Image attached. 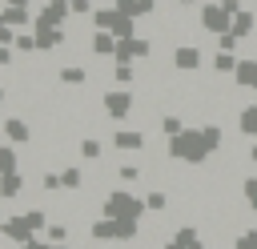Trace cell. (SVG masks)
Listing matches in <instances>:
<instances>
[{
    "instance_id": "obj_1",
    "label": "cell",
    "mask_w": 257,
    "mask_h": 249,
    "mask_svg": "<svg viewBox=\"0 0 257 249\" xmlns=\"http://www.w3.org/2000/svg\"><path fill=\"white\" fill-rule=\"evenodd\" d=\"M169 157L181 161V165H205V161L213 157V145H209V137H205V125L169 137Z\"/></svg>"
},
{
    "instance_id": "obj_2",
    "label": "cell",
    "mask_w": 257,
    "mask_h": 249,
    "mask_svg": "<svg viewBox=\"0 0 257 249\" xmlns=\"http://www.w3.org/2000/svg\"><path fill=\"white\" fill-rule=\"evenodd\" d=\"M100 213H104V217H133V221H141V217L149 213V205H145V197H137V193H128V189H112V193L104 197Z\"/></svg>"
},
{
    "instance_id": "obj_3",
    "label": "cell",
    "mask_w": 257,
    "mask_h": 249,
    "mask_svg": "<svg viewBox=\"0 0 257 249\" xmlns=\"http://www.w3.org/2000/svg\"><path fill=\"white\" fill-rule=\"evenodd\" d=\"M100 104H104V116L108 120H116V125H124L128 120V112L137 108V96H133V88H108L104 96H100Z\"/></svg>"
},
{
    "instance_id": "obj_4",
    "label": "cell",
    "mask_w": 257,
    "mask_h": 249,
    "mask_svg": "<svg viewBox=\"0 0 257 249\" xmlns=\"http://www.w3.org/2000/svg\"><path fill=\"white\" fill-rule=\"evenodd\" d=\"M201 28L209 32V36H221V32H229L233 28V12L217 0V4H205L201 8Z\"/></svg>"
},
{
    "instance_id": "obj_5",
    "label": "cell",
    "mask_w": 257,
    "mask_h": 249,
    "mask_svg": "<svg viewBox=\"0 0 257 249\" xmlns=\"http://www.w3.org/2000/svg\"><path fill=\"white\" fill-rule=\"evenodd\" d=\"M153 56V40L149 36H124L116 40V56L112 60H149Z\"/></svg>"
},
{
    "instance_id": "obj_6",
    "label": "cell",
    "mask_w": 257,
    "mask_h": 249,
    "mask_svg": "<svg viewBox=\"0 0 257 249\" xmlns=\"http://www.w3.org/2000/svg\"><path fill=\"white\" fill-rule=\"evenodd\" d=\"M88 52H92L96 60L116 56V36H112L108 28H92V32H88Z\"/></svg>"
},
{
    "instance_id": "obj_7",
    "label": "cell",
    "mask_w": 257,
    "mask_h": 249,
    "mask_svg": "<svg viewBox=\"0 0 257 249\" xmlns=\"http://www.w3.org/2000/svg\"><path fill=\"white\" fill-rule=\"evenodd\" d=\"M201 60H205V56H201L197 44H177V48H173V68H177V72H197Z\"/></svg>"
},
{
    "instance_id": "obj_8",
    "label": "cell",
    "mask_w": 257,
    "mask_h": 249,
    "mask_svg": "<svg viewBox=\"0 0 257 249\" xmlns=\"http://www.w3.org/2000/svg\"><path fill=\"white\" fill-rule=\"evenodd\" d=\"M4 141L8 145H32V125L24 120V116H4Z\"/></svg>"
},
{
    "instance_id": "obj_9",
    "label": "cell",
    "mask_w": 257,
    "mask_h": 249,
    "mask_svg": "<svg viewBox=\"0 0 257 249\" xmlns=\"http://www.w3.org/2000/svg\"><path fill=\"white\" fill-rule=\"evenodd\" d=\"M0 237H8V241H16V245H24L28 237H36L32 229H28V221H24V213H16V217H8V221H0Z\"/></svg>"
},
{
    "instance_id": "obj_10",
    "label": "cell",
    "mask_w": 257,
    "mask_h": 249,
    "mask_svg": "<svg viewBox=\"0 0 257 249\" xmlns=\"http://www.w3.org/2000/svg\"><path fill=\"white\" fill-rule=\"evenodd\" d=\"M72 16V8H68V0H48L40 12H36V24H60L64 28V20Z\"/></svg>"
},
{
    "instance_id": "obj_11",
    "label": "cell",
    "mask_w": 257,
    "mask_h": 249,
    "mask_svg": "<svg viewBox=\"0 0 257 249\" xmlns=\"http://www.w3.org/2000/svg\"><path fill=\"white\" fill-rule=\"evenodd\" d=\"M112 149H120V153H141V149H145V133H141V129H116V133H112Z\"/></svg>"
},
{
    "instance_id": "obj_12",
    "label": "cell",
    "mask_w": 257,
    "mask_h": 249,
    "mask_svg": "<svg viewBox=\"0 0 257 249\" xmlns=\"http://www.w3.org/2000/svg\"><path fill=\"white\" fill-rule=\"evenodd\" d=\"M233 80H237V88H249V92H257V56H245V60L237 64Z\"/></svg>"
},
{
    "instance_id": "obj_13",
    "label": "cell",
    "mask_w": 257,
    "mask_h": 249,
    "mask_svg": "<svg viewBox=\"0 0 257 249\" xmlns=\"http://www.w3.org/2000/svg\"><path fill=\"white\" fill-rule=\"evenodd\" d=\"M0 20H4L8 28H24V24H32L36 16H32L24 4H4V8H0Z\"/></svg>"
},
{
    "instance_id": "obj_14",
    "label": "cell",
    "mask_w": 257,
    "mask_h": 249,
    "mask_svg": "<svg viewBox=\"0 0 257 249\" xmlns=\"http://www.w3.org/2000/svg\"><path fill=\"white\" fill-rule=\"evenodd\" d=\"M56 80L68 84V88H80V84L88 80V68H84V64H60V68H56Z\"/></svg>"
},
{
    "instance_id": "obj_15",
    "label": "cell",
    "mask_w": 257,
    "mask_h": 249,
    "mask_svg": "<svg viewBox=\"0 0 257 249\" xmlns=\"http://www.w3.org/2000/svg\"><path fill=\"white\" fill-rule=\"evenodd\" d=\"M88 237L92 241H116V217H100L88 225Z\"/></svg>"
},
{
    "instance_id": "obj_16",
    "label": "cell",
    "mask_w": 257,
    "mask_h": 249,
    "mask_svg": "<svg viewBox=\"0 0 257 249\" xmlns=\"http://www.w3.org/2000/svg\"><path fill=\"white\" fill-rule=\"evenodd\" d=\"M253 28H257V16H253L249 8H241V12L233 16V28H229V32H237L241 40H249V36H253Z\"/></svg>"
},
{
    "instance_id": "obj_17",
    "label": "cell",
    "mask_w": 257,
    "mask_h": 249,
    "mask_svg": "<svg viewBox=\"0 0 257 249\" xmlns=\"http://www.w3.org/2000/svg\"><path fill=\"white\" fill-rule=\"evenodd\" d=\"M20 193H24V177H20V173H4V177H0V197L12 201V197H20Z\"/></svg>"
},
{
    "instance_id": "obj_18",
    "label": "cell",
    "mask_w": 257,
    "mask_h": 249,
    "mask_svg": "<svg viewBox=\"0 0 257 249\" xmlns=\"http://www.w3.org/2000/svg\"><path fill=\"white\" fill-rule=\"evenodd\" d=\"M112 80L128 88V84L137 80V60H116V64H112Z\"/></svg>"
},
{
    "instance_id": "obj_19",
    "label": "cell",
    "mask_w": 257,
    "mask_h": 249,
    "mask_svg": "<svg viewBox=\"0 0 257 249\" xmlns=\"http://www.w3.org/2000/svg\"><path fill=\"white\" fill-rule=\"evenodd\" d=\"M237 129H241L245 137H257V104H245V108L237 112Z\"/></svg>"
},
{
    "instance_id": "obj_20",
    "label": "cell",
    "mask_w": 257,
    "mask_h": 249,
    "mask_svg": "<svg viewBox=\"0 0 257 249\" xmlns=\"http://www.w3.org/2000/svg\"><path fill=\"white\" fill-rule=\"evenodd\" d=\"M237 64H241V60H237L233 52H225V48H217V52H213V72H221V76H225V72H237Z\"/></svg>"
},
{
    "instance_id": "obj_21",
    "label": "cell",
    "mask_w": 257,
    "mask_h": 249,
    "mask_svg": "<svg viewBox=\"0 0 257 249\" xmlns=\"http://www.w3.org/2000/svg\"><path fill=\"white\" fill-rule=\"evenodd\" d=\"M173 237H177L185 249H205V245H201V229H197V225H181Z\"/></svg>"
},
{
    "instance_id": "obj_22",
    "label": "cell",
    "mask_w": 257,
    "mask_h": 249,
    "mask_svg": "<svg viewBox=\"0 0 257 249\" xmlns=\"http://www.w3.org/2000/svg\"><path fill=\"white\" fill-rule=\"evenodd\" d=\"M157 129H161L165 137H177V133H185V120H181L177 112H165V116H157Z\"/></svg>"
},
{
    "instance_id": "obj_23",
    "label": "cell",
    "mask_w": 257,
    "mask_h": 249,
    "mask_svg": "<svg viewBox=\"0 0 257 249\" xmlns=\"http://www.w3.org/2000/svg\"><path fill=\"white\" fill-rule=\"evenodd\" d=\"M4 173H20V161H16V145H0V177Z\"/></svg>"
},
{
    "instance_id": "obj_24",
    "label": "cell",
    "mask_w": 257,
    "mask_h": 249,
    "mask_svg": "<svg viewBox=\"0 0 257 249\" xmlns=\"http://www.w3.org/2000/svg\"><path fill=\"white\" fill-rule=\"evenodd\" d=\"M100 153H104L100 137H84V141H80V157H84V161H100Z\"/></svg>"
},
{
    "instance_id": "obj_25",
    "label": "cell",
    "mask_w": 257,
    "mask_h": 249,
    "mask_svg": "<svg viewBox=\"0 0 257 249\" xmlns=\"http://www.w3.org/2000/svg\"><path fill=\"white\" fill-rule=\"evenodd\" d=\"M145 205H149V213H165V209H169V193H165V189H153V193L145 197Z\"/></svg>"
},
{
    "instance_id": "obj_26",
    "label": "cell",
    "mask_w": 257,
    "mask_h": 249,
    "mask_svg": "<svg viewBox=\"0 0 257 249\" xmlns=\"http://www.w3.org/2000/svg\"><path fill=\"white\" fill-rule=\"evenodd\" d=\"M24 221H28V229H32V233H44V229H48L44 209H24Z\"/></svg>"
},
{
    "instance_id": "obj_27",
    "label": "cell",
    "mask_w": 257,
    "mask_h": 249,
    "mask_svg": "<svg viewBox=\"0 0 257 249\" xmlns=\"http://www.w3.org/2000/svg\"><path fill=\"white\" fill-rule=\"evenodd\" d=\"M241 197H245V205H249V209H253V213H257V173H253V177H245V181H241Z\"/></svg>"
},
{
    "instance_id": "obj_28",
    "label": "cell",
    "mask_w": 257,
    "mask_h": 249,
    "mask_svg": "<svg viewBox=\"0 0 257 249\" xmlns=\"http://www.w3.org/2000/svg\"><path fill=\"white\" fill-rule=\"evenodd\" d=\"M12 48H16V52H24V56H32V52H36V36H32V32H16Z\"/></svg>"
},
{
    "instance_id": "obj_29",
    "label": "cell",
    "mask_w": 257,
    "mask_h": 249,
    "mask_svg": "<svg viewBox=\"0 0 257 249\" xmlns=\"http://www.w3.org/2000/svg\"><path fill=\"white\" fill-rule=\"evenodd\" d=\"M60 181H64V189H80L84 185V173L76 165H68V169H60Z\"/></svg>"
},
{
    "instance_id": "obj_30",
    "label": "cell",
    "mask_w": 257,
    "mask_h": 249,
    "mask_svg": "<svg viewBox=\"0 0 257 249\" xmlns=\"http://www.w3.org/2000/svg\"><path fill=\"white\" fill-rule=\"evenodd\" d=\"M217 48H225V52H237V48H241V36H237V32H221V36H217Z\"/></svg>"
},
{
    "instance_id": "obj_31",
    "label": "cell",
    "mask_w": 257,
    "mask_h": 249,
    "mask_svg": "<svg viewBox=\"0 0 257 249\" xmlns=\"http://www.w3.org/2000/svg\"><path fill=\"white\" fill-rule=\"evenodd\" d=\"M44 237H48V241H56V245H68V225H48V229H44Z\"/></svg>"
},
{
    "instance_id": "obj_32",
    "label": "cell",
    "mask_w": 257,
    "mask_h": 249,
    "mask_svg": "<svg viewBox=\"0 0 257 249\" xmlns=\"http://www.w3.org/2000/svg\"><path fill=\"white\" fill-rule=\"evenodd\" d=\"M40 189H44V193H56V189H64L60 173H44V177H40Z\"/></svg>"
},
{
    "instance_id": "obj_33",
    "label": "cell",
    "mask_w": 257,
    "mask_h": 249,
    "mask_svg": "<svg viewBox=\"0 0 257 249\" xmlns=\"http://www.w3.org/2000/svg\"><path fill=\"white\" fill-rule=\"evenodd\" d=\"M116 177H120L124 185H133V181H141V169H137V165H120V169H116Z\"/></svg>"
},
{
    "instance_id": "obj_34",
    "label": "cell",
    "mask_w": 257,
    "mask_h": 249,
    "mask_svg": "<svg viewBox=\"0 0 257 249\" xmlns=\"http://www.w3.org/2000/svg\"><path fill=\"white\" fill-rule=\"evenodd\" d=\"M68 8H72V16H92V0H68Z\"/></svg>"
},
{
    "instance_id": "obj_35",
    "label": "cell",
    "mask_w": 257,
    "mask_h": 249,
    "mask_svg": "<svg viewBox=\"0 0 257 249\" xmlns=\"http://www.w3.org/2000/svg\"><path fill=\"white\" fill-rule=\"evenodd\" d=\"M12 60H16V48L12 44H0V68H8Z\"/></svg>"
},
{
    "instance_id": "obj_36",
    "label": "cell",
    "mask_w": 257,
    "mask_h": 249,
    "mask_svg": "<svg viewBox=\"0 0 257 249\" xmlns=\"http://www.w3.org/2000/svg\"><path fill=\"white\" fill-rule=\"evenodd\" d=\"M221 4H225V8H229V12H233V16H237V12H241V0H221Z\"/></svg>"
},
{
    "instance_id": "obj_37",
    "label": "cell",
    "mask_w": 257,
    "mask_h": 249,
    "mask_svg": "<svg viewBox=\"0 0 257 249\" xmlns=\"http://www.w3.org/2000/svg\"><path fill=\"white\" fill-rule=\"evenodd\" d=\"M161 249H185V245H181V241H177V237H173V241H165V245H161Z\"/></svg>"
},
{
    "instance_id": "obj_38",
    "label": "cell",
    "mask_w": 257,
    "mask_h": 249,
    "mask_svg": "<svg viewBox=\"0 0 257 249\" xmlns=\"http://www.w3.org/2000/svg\"><path fill=\"white\" fill-rule=\"evenodd\" d=\"M249 161H253V165H257V141H253V145H249Z\"/></svg>"
},
{
    "instance_id": "obj_39",
    "label": "cell",
    "mask_w": 257,
    "mask_h": 249,
    "mask_svg": "<svg viewBox=\"0 0 257 249\" xmlns=\"http://www.w3.org/2000/svg\"><path fill=\"white\" fill-rule=\"evenodd\" d=\"M177 4H181V8H193V4H201V0H177Z\"/></svg>"
},
{
    "instance_id": "obj_40",
    "label": "cell",
    "mask_w": 257,
    "mask_h": 249,
    "mask_svg": "<svg viewBox=\"0 0 257 249\" xmlns=\"http://www.w3.org/2000/svg\"><path fill=\"white\" fill-rule=\"evenodd\" d=\"M4 4H24V8H28V4H32V0H4Z\"/></svg>"
},
{
    "instance_id": "obj_41",
    "label": "cell",
    "mask_w": 257,
    "mask_h": 249,
    "mask_svg": "<svg viewBox=\"0 0 257 249\" xmlns=\"http://www.w3.org/2000/svg\"><path fill=\"white\" fill-rule=\"evenodd\" d=\"M48 249H68V245H56V241H48Z\"/></svg>"
},
{
    "instance_id": "obj_42",
    "label": "cell",
    "mask_w": 257,
    "mask_h": 249,
    "mask_svg": "<svg viewBox=\"0 0 257 249\" xmlns=\"http://www.w3.org/2000/svg\"><path fill=\"white\" fill-rule=\"evenodd\" d=\"M4 96H8V92H4V88H0V104H4Z\"/></svg>"
},
{
    "instance_id": "obj_43",
    "label": "cell",
    "mask_w": 257,
    "mask_h": 249,
    "mask_svg": "<svg viewBox=\"0 0 257 249\" xmlns=\"http://www.w3.org/2000/svg\"><path fill=\"white\" fill-rule=\"evenodd\" d=\"M253 141H257V137H253Z\"/></svg>"
},
{
    "instance_id": "obj_44",
    "label": "cell",
    "mask_w": 257,
    "mask_h": 249,
    "mask_svg": "<svg viewBox=\"0 0 257 249\" xmlns=\"http://www.w3.org/2000/svg\"><path fill=\"white\" fill-rule=\"evenodd\" d=\"M253 4H257V0H253Z\"/></svg>"
}]
</instances>
